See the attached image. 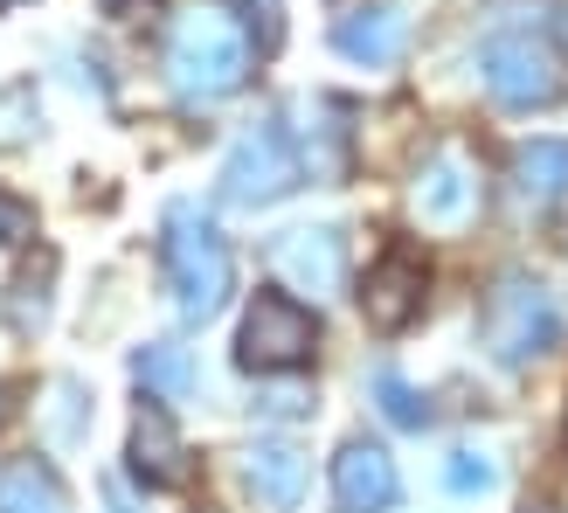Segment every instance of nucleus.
<instances>
[{"label":"nucleus","instance_id":"13","mask_svg":"<svg viewBox=\"0 0 568 513\" xmlns=\"http://www.w3.org/2000/svg\"><path fill=\"white\" fill-rule=\"evenodd\" d=\"M333 49L347 56V63L388 70L395 56L409 49V14H403V8H354V14H339V28H333Z\"/></svg>","mask_w":568,"mask_h":513},{"label":"nucleus","instance_id":"5","mask_svg":"<svg viewBox=\"0 0 568 513\" xmlns=\"http://www.w3.org/2000/svg\"><path fill=\"white\" fill-rule=\"evenodd\" d=\"M298 174H305V160L292 153V139H284L271 119H257L230 147V160H222V202L230 209H271V202H284V194L298 188Z\"/></svg>","mask_w":568,"mask_h":513},{"label":"nucleus","instance_id":"12","mask_svg":"<svg viewBox=\"0 0 568 513\" xmlns=\"http://www.w3.org/2000/svg\"><path fill=\"white\" fill-rule=\"evenodd\" d=\"M243 479H250V493H257L271 513H292L305 500V479H312V459L298 444H284V437H257L243 451Z\"/></svg>","mask_w":568,"mask_h":513},{"label":"nucleus","instance_id":"9","mask_svg":"<svg viewBox=\"0 0 568 513\" xmlns=\"http://www.w3.org/2000/svg\"><path fill=\"white\" fill-rule=\"evenodd\" d=\"M395 500H403V479H395V459L382 444H339L333 451V506L339 513H388Z\"/></svg>","mask_w":568,"mask_h":513},{"label":"nucleus","instance_id":"11","mask_svg":"<svg viewBox=\"0 0 568 513\" xmlns=\"http://www.w3.org/2000/svg\"><path fill=\"white\" fill-rule=\"evenodd\" d=\"M125 459H132V479H146L153 493H181L187 479H194V465H187V444H181V431H174V423H166V410H139Z\"/></svg>","mask_w":568,"mask_h":513},{"label":"nucleus","instance_id":"14","mask_svg":"<svg viewBox=\"0 0 568 513\" xmlns=\"http://www.w3.org/2000/svg\"><path fill=\"white\" fill-rule=\"evenodd\" d=\"M514 194L534 209L568 202V139H527L514 153Z\"/></svg>","mask_w":568,"mask_h":513},{"label":"nucleus","instance_id":"17","mask_svg":"<svg viewBox=\"0 0 568 513\" xmlns=\"http://www.w3.org/2000/svg\"><path fill=\"white\" fill-rule=\"evenodd\" d=\"M132 375H139V389H153V395H187L194 389V361H187L181 340H153V348L132 354Z\"/></svg>","mask_w":568,"mask_h":513},{"label":"nucleus","instance_id":"10","mask_svg":"<svg viewBox=\"0 0 568 513\" xmlns=\"http://www.w3.org/2000/svg\"><path fill=\"white\" fill-rule=\"evenodd\" d=\"M271 264L292 292L326 299V292L347 284V243H339V230H292V237L271 243Z\"/></svg>","mask_w":568,"mask_h":513},{"label":"nucleus","instance_id":"20","mask_svg":"<svg viewBox=\"0 0 568 513\" xmlns=\"http://www.w3.org/2000/svg\"><path fill=\"white\" fill-rule=\"evenodd\" d=\"M28 132H36V98L8 91L0 98V147H14V139H28Z\"/></svg>","mask_w":568,"mask_h":513},{"label":"nucleus","instance_id":"19","mask_svg":"<svg viewBox=\"0 0 568 513\" xmlns=\"http://www.w3.org/2000/svg\"><path fill=\"white\" fill-rule=\"evenodd\" d=\"M493 459L486 451H450V465H444V486L450 493H493Z\"/></svg>","mask_w":568,"mask_h":513},{"label":"nucleus","instance_id":"8","mask_svg":"<svg viewBox=\"0 0 568 513\" xmlns=\"http://www.w3.org/2000/svg\"><path fill=\"white\" fill-rule=\"evenodd\" d=\"M416 215L430 222V230H458V222L478 209V167L465 147H437L430 160L416 167V188H409Z\"/></svg>","mask_w":568,"mask_h":513},{"label":"nucleus","instance_id":"1","mask_svg":"<svg viewBox=\"0 0 568 513\" xmlns=\"http://www.w3.org/2000/svg\"><path fill=\"white\" fill-rule=\"evenodd\" d=\"M250 63H257L250 28L230 8H215V0H194V8L166 21V83L181 98H194V104L230 98V91H243Z\"/></svg>","mask_w":568,"mask_h":513},{"label":"nucleus","instance_id":"6","mask_svg":"<svg viewBox=\"0 0 568 513\" xmlns=\"http://www.w3.org/2000/svg\"><path fill=\"white\" fill-rule=\"evenodd\" d=\"M423 299H430V264H423L416 243H388L361 278V312L375 333H403L423 312Z\"/></svg>","mask_w":568,"mask_h":513},{"label":"nucleus","instance_id":"22","mask_svg":"<svg viewBox=\"0 0 568 513\" xmlns=\"http://www.w3.org/2000/svg\"><path fill=\"white\" fill-rule=\"evenodd\" d=\"M243 14H250V28H257V42H264V49L284 36V0H243Z\"/></svg>","mask_w":568,"mask_h":513},{"label":"nucleus","instance_id":"15","mask_svg":"<svg viewBox=\"0 0 568 513\" xmlns=\"http://www.w3.org/2000/svg\"><path fill=\"white\" fill-rule=\"evenodd\" d=\"M0 513H70V493L42 459H8L0 465Z\"/></svg>","mask_w":568,"mask_h":513},{"label":"nucleus","instance_id":"21","mask_svg":"<svg viewBox=\"0 0 568 513\" xmlns=\"http://www.w3.org/2000/svg\"><path fill=\"white\" fill-rule=\"evenodd\" d=\"M36 237V209L21 194H0V243H28Z\"/></svg>","mask_w":568,"mask_h":513},{"label":"nucleus","instance_id":"23","mask_svg":"<svg viewBox=\"0 0 568 513\" xmlns=\"http://www.w3.org/2000/svg\"><path fill=\"white\" fill-rule=\"evenodd\" d=\"M555 36L568 42V0H555Z\"/></svg>","mask_w":568,"mask_h":513},{"label":"nucleus","instance_id":"7","mask_svg":"<svg viewBox=\"0 0 568 513\" xmlns=\"http://www.w3.org/2000/svg\"><path fill=\"white\" fill-rule=\"evenodd\" d=\"M478 70H486V91L499 104H514V111H541V104L561 98V70H555V56L534 42V36H499V42H486Z\"/></svg>","mask_w":568,"mask_h":513},{"label":"nucleus","instance_id":"24","mask_svg":"<svg viewBox=\"0 0 568 513\" xmlns=\"http://www.w3.org/2000/svg\"><path fill=\"white\" fill-rule=\"evenodd\" d=\"M8 8H21V0H0V14H8Z\"/></svg>","mask_w":568,"mask_h":513},{"label":"nucleus","instance_id":"18","mask_svg":"<svg viewBox=\"0 0 568 513\" xmlns=\"http://www.w3.org/2000/svg\"><path fill=\"white\" fill-rule=\"evenodd\" d=\"M367 389H375V410L395 423V431H423V423H430V403H423V395H416L403 375H388V368H382Z\"/></svg>","mask_w":568,"mask_h":513},{"label":"nucleus","instance_id":"16","mask_svg":"<svg viewBox=\"0 0 568 513\" xmlns=\"http://www.w3.org/2000/svg\"><path fill=\"white\" fill-rule=\"evenodd\" d=\"M49 284H55V256L42 250V256H28V264L8 278V326L28 340V333H42V320H49Z\"/></svg>","mask_w":568,"mask_h":513},{"label":"nucleus","instance_id":"2","mask_svg":"<svg viewBox=\"0 0 568 513\" xmlns=\"http://www.w3.org/2000/svg\"><path fill=\"white\" fill-rule=\"evenodd\" d=\"M160 264H166V284H174V305L181 320H215L236 292V256L222 243L215 215L202 202H174L160 222Z\"/></svg>","mask_w":568,"mask_h":513},{"label":"nucleus","instance_id":"4","mask_svg":"<svg viewBox=\"0 0 568 513\" xmlns=\"http://www.w3.org/2000/svg\"><path fill=\"white\" fill-rule=\"evenodd\" d=\"M312 348H320V320L284 299V292H257L243 312V333H236V361L250 368V375H292V368L312 361Z\"/></svg>","mask_w":568,"mask_h":513},{"label":"nucleus","instance_id":"3","mask_svg":"<svg viewBox=\"0 0 568 513\" xmlns=\"http://www.w3.org/2000/svg\"><path fill=\"white\" fill-rule=\"evenodd\" d=\"M561 340V305L541 278H499L486 305H478V348H486L499 368H527V361H541L548 348Z\"/></svg>","mask_w":568,"mask_h":513},{"label":"nucleus","instance_id":"25","mask_svg":"<svg viewBox=\"0 0 568 513\" xmlns=\"http://www.w3.org/2000/svg\"><path fill=\"white\" fill-rule=\"evenodd\" d=\"M0 410H8V389H0Z\"/></svg>","mask_w":568,"mask_h":513}]
</instances>
